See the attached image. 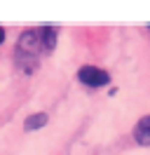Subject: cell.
Returning <instances> with one entry per match:
<instances>
[{
    "label": "cell",
    "mask_w": 150,
    "mask_h": 155,
    "mask_svg": "<svg viewBox=\"0 0 150 155\" xmlns=\"http://www.w3.org/2000/svg\"><path fill=\"white\" fill-rule=\"evenodd\" d=\"M40 49L42 47L38 40V31H24L14 47V64L24 73H33L40 64Z\"/></svg>",
    "instance_id": "cell-1"
},
{
    "label": "cell",
    "mask_w": 150,
    "mask_h": 155,
    "mask_svg": "<svg viewBox=\"0 0 150 155\" xmlns=\"http://www.w3.org/2000/svg\"><path fill=\"white\" fill-rule=\"evenodd\" d=\"M77 80L87 87H103V85L110 82V73L96 66H82L77 71Z\"/></svg>",
    "instance_id": "cell-2"
},
{
    "label": "cell",
    "mask_w": 150,
    "mask_h": 155,
    "mask_svg": "<svg viewBox=\"0 0 150 155\" xmlns=\"http://www.w3.org/2000/svg\"><path fill=\"white\" fill-rule=\"evenodd\" d=\"M56 38H59V31H56V26H52V24H45V26L38 28V40H40V47H42L45 54H49V52L54 49Z\"/></svg>",
    "instance_id": "cell-3"
},
{
    "label": "cell",
    "mask_w": 150,
    "mask_h": 155,
    "mask_svg": "<svg viewBox=\"0 0 150 155\" xmlns=\"http://www.w3.org/2000/svg\"><path fill=\"white\" fill-rule=\"evenodd\" d=\"M134 139L139 146H150V115L139 120V125L134 127Z\"/></svg>",
    "instance_id": "cell-4"
},
{
    "label": "cell",
    "mask_w": 150,
    "mask_h": 155,
    "mask_svg": "<svg viewBox=\"0 0 150 155\" xmlns=\"http://www.w3.org/2000/svg\"><path fill=\"white\" fill-rule=\"evenodd\" d=\"M47 125V113H33L24 120V129L26 132H33V129H40V127Z\"/></svg>",
    "instance_id": "cell-5"
},
{
    "label": "cell",
    "mask_w": 150,
    "mask_h": 155,
    "mask_svg": "<svg viewBox=\"0 0 150 155\" xmlns=\"http://www.w3.org/2000/svg\"><path fill=\"white\" fill-rule=\"evenodd\" d=\"M2 40H5V28L0 26V45H2Z\"/></svg>",
    "instance_id": "cell-6"
}]
</instances>
